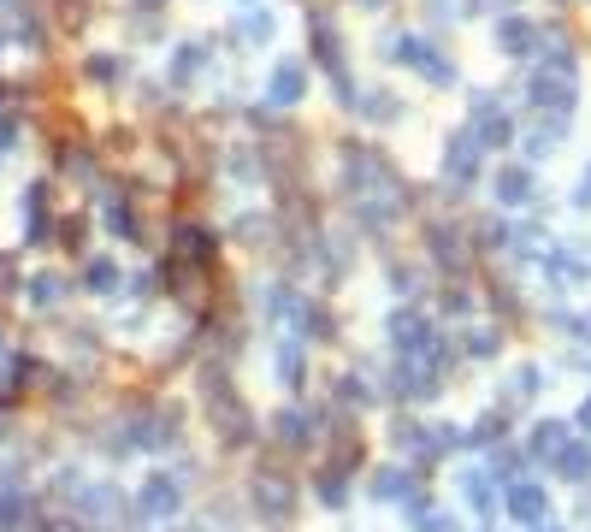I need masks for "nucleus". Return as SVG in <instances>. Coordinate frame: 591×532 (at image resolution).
Here are the masks:
<instances>
[{"mask_svg":"<svg viewBox=\"0 0 591 532\" xmlns=\"http://www.w3.org/2000/svg\"><path fill=\"white\" fill-rule=\"evenodd\" d=\"M272 95H278V101H296V95H302V71L284 66L278 77H272Z\"/></svg>","mask_w":591,"mask_h":532,"instance_id":"nucleus-1","label":"nucleus"}]
</instances>
